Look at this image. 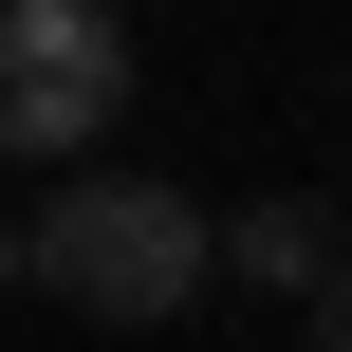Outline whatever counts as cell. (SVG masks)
Wrapping results in <instances>:
<instances>
[{"instance_id":"5b68a950","label":"cell","mask_w":352,"mask_h":352,"mask_svg":"<svg viewBox=\"0 0 352 352\" xmlns=\"http://www.w3.org/2000/svg\"><path fill=\"white\" fill-rule=\"evenodd\" d=\"M0 297H19V223H0Z\"/></svg>"},{"instance_id":"7a4b0ae2","label":"cell","mask_w":352,"mask_h":352,"mask_svg":"<svg viewBox=\"0 0 352 352\" xmlns=\"http://www.w3.org/2000/svg\"><path fill=\"white\" fill-rule=\"evenodd\" d=\"M130 111V19L111 0H0V148L19 167H93Z\"/></svg>"},{"instance_id":"277c9868","label":"cell","mask_w":352,"mask_h":352,"mask_svg":"<svg viewBox=\"0 0 352 352\" xmlns=\"http://www.w3.org/2000/svg\"><path fill=\"white\" fill-rule=\"evenodd\" d=\"M297 334H316V352H352V260L316 278V297H297Z\"/></svg>"},{"instance_id":"8992f818","label":"cell","mask_w":352,"mask_h":352,"mask_svg":"<svg viewBox=\"0 0 352 352\" xmlns=\"http://www.w3.org/2000/svg\"><path fill=\"white\" fill-rule=\"evenodd\" d=\"M334 223H352V204H334Z\"/></svg>"},{"instance_id":"3957f363","label":"cell","mask_w":352,"mask_h":352,"mask_svg":"<svg viewBox=\"0 0 352 352\" xmlns=\"http://www.w3.org/2000/svg\"><path fill=\"white\" fill-rule=\"evenodd\" d=\"M204 260H241L260 297H316V278H334V260H352V223H334V204H316V186H260L241 223H204Z\"/></svg>"},{"instance_id":"6da1fadb","label":"cell","mask_w":352,"mask_h":352,"mask_svg":"<svg viewBox=\"0 0 352 352\" xmlns=\"http://www.w3.org/2000/svg\"><path fill=\"white\" fill-rule=\"evenodd\" d=\"M204 278L223 260H204V204L167 167H56V204L19 223V297H74L93 334H167Z\"/></svg>"}]
</instances>
